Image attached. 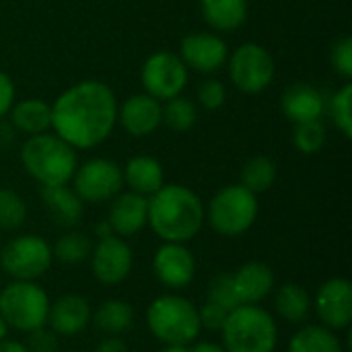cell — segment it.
<instances>
[{
    "label": "cell",
    "instance_id": "cell-1",
    "mask_svg": "<svg viewBox=\"0 0 352 352\" xmlns=\"http://www.w3.org/2000/svg\"><path fill=\"white\" fill-rule=\"evenodd\" d=\"M118 124L116 93L101 80H80L52 105V130L74 151L105 142Z\"/></svg>",
    "mask_w": 352,
    "mask_h": 352
},
{
    "label": "cell",
    "instance_id": "cell-2",
    "mask_svg": "<svg viewBox=\"0 0 352 352\" xmlns=\"http://www.w3.org/2000/svg\"><path fill=\"white\" fill-rule=\"evenodd\" d=\"M148 225L165 243H186L204 225L200 196L179 184H169L148 196Z\"/></svg>",
    "mask_w": 352,
    "mask_h": 352
},
{
    "label": "cell",
    "instance_id": "cell-3",
    "mask_svg": "<svg viewBox=\"0 0 352 352\" xmlns=\"http://www.w3.org/2000/svg\"><path fill=\"white\" fill-rule=\"evenodd\" d=\"M21 161L25 171L41 186H68L78 167L76 151L50 132L29 136L21 148Z\"/></svg>",
    "mask_w": 352,
    "mask_h": 352
},
{
    "label": "cell",
    "instance_id": "cell-4",
    "mask_svg": "<svg viewBox=\"0 0 352 352\" xmlns=\"http://www.w3.org/2000/svg\"><path fill=\"white\" fill-rule=\"evenodd\" d=\"M151 334L165 346H188L200 336L198 307L179 295H161L146 309Z\"/></svg>",
    "mask_w": 352,
    "mask_h": 352
},
{
    "label": "cell",
    "instance_id": "cell-5",
    "mask_svg": "<svg viewBox=\"0 0 352 352\" xmlns=\"http://www.w3.org/2000/svg\"><path fill=\"white\" fill-rule=\"evenodd\" d=\"M221 332L227 352H274L278 342L276 322L260 305H239L229 311Z\"/></svg>",
    "mask_w": 352,
    "mask_h": 352
},
{
    "label": "cell",
    "instance_id": "cell-6",
    "mask_svg": "<svg viewBox=\"0 0 352 352\" xmlns=\"http://www.w3.org/2000/svg\"><path fill=\"white\" fill-rule=\"evenodd\" d=\"M50 297L33 280H14L0 291V318L8 328L33 332L47 324Z\"/></svg>",
    "mask_w": 352,
    "mask_h": 352
},
{
    "label": "cell",
    "instance_id": "cell-7",
    "mask_svg": "<svg viewBox=\"0 0 352 352\" xmlns=\"http://www.w3.org/2000/svg\"><path fill=\"white\" fill-rule=\"evenodd\" d=\"M258 196L241 184L225 186L219 190L206 210L210 227L225 237H237L252 229L258 219Z\"/></svg>",
    "mask_w": 352,
    "mask_h": 352
},
{
    "label": "cell",
    "instance_id": "cell-8",
    "mask_svg": "<svg viewBox=\"0 0 352 352\" xmlns=\"http://www.w3.org/2000/svg\"><path fill=\"white\" fill-rule=\"evenodd\" d=\"M231 82L245 95H258L266 91L276 74V64L272 54L254 41L241 43L229 58Z\"/></svg>",
    "mask_w": 352,
    "mask_h": 352
},
{
    "label": "cell",
    "instance_id": "cell-9",
    "mask_svg": "<svg viewBox=\"0 0 352 352\" xmlns=\"http://www.w3.org/2000/svg\"><path fill=\"white\" fill-rule=\"evenodd\" d=\"M52 248L39 235L10 239L0 252V268L14 280H35L52 266Z\"/></svg>",
    "mask_w": 352,
    "mask_h": 352
},
{
    "label": "cell",
    "instance_id": "cell-10",
    "mask_svg": "<svg viewBox=\"0 0 352 352\" xmlns=\"http://www.w3.org/2000/svg\"><path fill=\"white\" fill-rule=\"evenodd\" d=\"M74 192L82 202L99 204L105 200H111L122 192L124 175L122 167L105 157H95L76 167L74 175Z\"/></svg>",
    "mask_w": 352,
    "mask_h": 352
},
{
    "label": "cell",
    "instance_id": "cell-11",
    "mask_svg": "<svg viewBox=\"0 0 352 352\" xmlns=\"http://www.w3.org/2000/svg\"><path fill=\"white\" fill-rule=\"evenodd\" d=\"M140 80L146 95L155 97L157 101H169L182 95V91L186 89L188 66L177 54L155 52L144 60Z\"/></svg>",
    "mask_w": 352,
    "mask_h": 352
},
{
    "label": "cell",
    "instance_id": "cell-12",
    "mask_svg": "<svg viewBox=\"0 0 352 352\" xmlns=\"http://www.w3.org/2000/svg\"><path fill=\"white\" fill-rule=\"evenodd\" d=\"M91 268H93L95 278L101 285L113 287V285L124 283L132 270L130 245L118 235L99 239L91 252Z\"/></svg>",
    "mask_w": 352,
    "mask_h": 352
},
{
    "label": "cell",
    "instance_id": "cell-13",
    "mask_svg": "<svg viewBox=\"0 0 352 352\" xmlns=\"http://www.w3.org/2000/svg\"><path fill=\"white\" fill-rule=\"evenodd\" d=\"M316 307V314L332 332L349 330L352 322V285L346 278H330L326 280L316 295V301L311 303Z\"/></svg>",
    "mask_w": 352,
    "mask_h": 352
},
{
    "label": "cell",
    "instance_id": "cell-14",
    "mask_svg": "<svg viewBox=\"0 0 352 352\" xmlns=\"http://www.w3.org/2000/svg\"><path fill=\"white\" fill-rule=\"evenodd\" d=\"M182 62L202 74H212L221 70L229 58L227 41L214 33H190L179 43Z\"/></svg>",
    "mask_w": 352,
    "mask_h": 352
},
{
    "label": "cell",
    "instance_id": "cell-15",
    "mask_svg": "<svg viewBox=\"0 0 352 352\" xmlns=\"http://www.w3.org/2000/svg\"><path fill=\"white\" fill-rule=\"evenodd\" d=\"M155 276L169 289H184L194 280L196 260L184 243H163L153 258Z\"/></svg>",
    "mask_w": 352,
    "mask_h": 352
},
{
    "label": "cell",
    "instance_id": "cell-16",
    "mask_svg": "<svg viewBox=\"0 0 352 352\" xmlns=\"http://www.w3.org/2000/svg\"><path fill=\"white\" fill-rule=\"evenodd\" d=\"M118 122L130 136H151L163 124V105L146 93L130 95L118 105Z\"/></svg>",
    "mask_w": 352,
    "mask_h": 352
},
{
    "label": "cell",
    "instance_id": "cell-17",
    "mask_svg": "<svg viewBox=\"0 0 352 352\" xmlns=\"http://www.w3.org/2000/svg\"><path fill=\"white\" fill-rule=\"evenodd\" d=\"M107 223L118 237H130L148 225V198L134 192H120L111 198Z\"/></svg>",
    "mask_w": 352,
    "mask_h": 352
},
{
    "label": "cell",
    "instance_id": "cell-18",
    "mask_svg": "<svg viewBox=\"0 0 352 352\" xmlns=\"http://www.w3.org/2000/svg\"><path fill=\"white\" fill-rule=\"evenodd\" d=\"M231 287L239 305H258L270 295L274 272L264 262H248L231 274Z\"/></svg>",
    "mask_w": 352,
    "mask_h": 352
},
{
    "label": "cell",
    "instance_id": "cell-19",
    "mask_svg": "<svg viewBox=\"0 0 352 352\" xmlns=\"http://www.w3.org/2000/svg\"><path fill=\"white\" fill-rule=\"evenodd\" d=\"M91 322V305L80 295H64L56 303H50L47 326L58 336L80 334Z\"/></svg>",
    "mask_w": 352,
    "mask_h": 352
},
{
    "label": "cell",
    "instance_id": "cell-20",
    "mask_svg": "<svg viewBox=\"0 0 352 352\" xmlns=\"http://www.w3.org/2000/svg\"><path fill=\"white\" fill-rule=\"evenodd\" d=\"M280 107H283V113L293 124H301V122L320 120L326 109V101H324V95L320 93V89H316L314 85L293 82L283 93Z\"/></svg>",
    "mask_w": 352,
    "mask_h": 352
},
{
    "label": "cell",
    "instance_id": "cell-21",
    "mask_svg": "<svg viewBox=\"0 0 352 352\" xmlns=\"http://www.w3.org/2000/svg\"><path fill=\"white\" fill-rule=\"evenodd\" d=\"M41 200L52 217V221L60 227L72 229L82 219V200L68 186H41Z\"/></svg>",
    "mask_w": 352,
    "mask_h": 352
},
{
    "label": "cell",
    "instance_id": "cell-22",
    "mask_svg": "<svg viewBox=\"0 0 352 352\" xmlns=\"http://www.w3.org/2000/svg\"><path fill=\"white\" fill-rule=\"evenodd\" d=\"M124 184H128L130 192L140 194V196H153L157 190H161L165 184V171L161 167V163L155 157L148 155H136L132 157L124 171Z\"/></svg>",
    "mask_w": 352,
    "mask_h": 352
},
{
    "label": "cell",
    "instance_id": "cell-23",
    "mask_svg": "<svg viewBox=\"0 0 352 352\" xmlns=\"http://www.w3.org/2000/svg\"><path fill=\"white\" fill-rule=\"evenodd\" d=\"M8 113L12 126L27 136H37L52 130V105L41 99H23L14 103Z\"/></svg>",
    "mask_w": 352,
    "mask_h": 352
},
{
    "label": "cell",
    "instance_id": "cell-24",
    "mask_svg": "<svg viewBox=\"0 0 352 352\" xmlns=\"http://www.w3.org/2000/svg\"><path fill=\"white\" fill-rule=\"evenodd\" d=\"M200 10L214 31H235L248 21V0H200Z\"/></svg>",
    "mask_w": 352,
    "mask_h": 352
},
{
    "label": "cell",
    "instance_id": "cell-25",
    "mask_svg": "<svg viewBox=\"0 0 352 352\" xmlns=\"http://www.w3.org/2000/svg\"><path fill=\"white\" fill-rule=\"evenodd\" d=\"M91 322L95 328L107 336H120L128 332L134 324V309L130 303L122 299H107L103 301L95 314H91Z\"/></svg>",
    "mask_w": 352,
    "mask_h": 352
},
{
    "label": "cell",
    "instance_id": "cell-26",
    "mask_svg": "<svg viewBox=\"0 0 352 352\" xmlns=\"http://www.w3.org/2000/svg\"><path fill=\"white\" fill-rule=\"evenodd\" d=\"M274 307L283 320L289 324H303L311 311V299L307 291L297 283H287L276 291Z\"/></svg>",
    "mask_w": 352,
    "mask_h": 352
},
{
    "label": "cell",
    "instance_id": "cell-27",
    "mask_svg": "<svg viewBox=\"0 0 352 352\" xmlns=\"http://www.w3.org/2000/svg\"><path fill=\"white\" fill-rule=\"evenodd\" d=\"M287 352H344L340 338L326 326H305L289 342Z\"/></svg>",
    "mask_w": 352,
    "mask_h": 352
},
{
    "label": "cell",
    "instance_id": "cell-28",
    "mask_svg": "<svg viewBox=\"0 0 352 352\" xmlns=\"http://www.w3.org/2000/svg\"><path fill=\"white\" fill-rule=\"evenodd\" d=\"M276 175H278L276 163L266 155H258V157H252L243 165V169H241V186L258 196L262 192H268L274 186Z\"/></svg>",
    "mask_w": 352,
    "mask_h": 352
},
{
    "label": "cell",
    "instance_id": "cell-29",
    "mask_svg": "<svg viewBox=\"0 0 352 352\" xmlns=\"http://www.w3.org/2000/svg\"><path fill=\"white\" fill-rule=\"evenodd\" d=\"M198 122V107L188 97H173L163 105V124L177 134L190 132Z\"/></svg>",
    "mask_w": 352,
    "mask_h": 352
},
{
    "label": "cell",
    "instance_id": "cell-30",
    "mask_svg": "<svg viewBox=\"0 0 352 352\" xmlns=\"http://www.w3.org/2000/svg\"><path fill=\"white\" fill-rule=\"evenodd\" d=\"M91 252H93V241L78 231L64 233L52 248V256L64 264H80L89 260Z\"/></svg>",
    "mask_w": 352,
    "mask_h": 352
},
{
    "label": "cell",
    "instance_id": "cell-31",
    "mask_svg": "<svg viewBox=\"0 0 352 352\" xmlns=\"http://www.w3.org/2000/svg\"><path fill=\"white\" fill-rule=\"evenodd\" d=\"M27 219V204L14 190H0V231H16Z\"/></svg>",
    "mask_w": 352,
    "mask_h": 352
},
{
    "label": "cell",
    "instance_id": "cell-32",
    "mask_svg": "<svg viewBox=\"0 0 352 352\" xmlns=\"http://www.w3.org/2000/svg\"><path fill=\"white\" fill-rule=\"evenodd\" d=\"M293 144L303 155H316V153H320L324 148V144H326V126L322 124V120L295 124Z\"/></svg>",
    "mask_w": 352,
    "mask_h": 352
},
{
    "label": "cell",
    "instance_id": "cell-33",
    "mask_svg": "<svg viewBox=\"0 0 352 352\" xmlns=\"http://www.w3.org/2000/svg\"><path fill=\"white\" fill-rule=\"evenodd\" d=\"M352 85L346 82L330 101V116L344 138H352Z\"/></svg>",
    "mask_w": 352,
    "mask_h": 352
},
{
    "label": "cell",
    "instance_id": "cell-34",
    "mask_svg": "<svg viewBox=\"0 0 352 352\" xmlns=\"http://www.w3.org/2000/svg\"><path fill=\"white\" fill-rule=\"evenodd\" d=\"M208 301L223 307L225 311H233L235 307H239V301H237V297L233 293V287H231V274H217L210 280Z\"/></svg>",
    "mask_w": 352,
    "mask_h": 352
},
{
    "label": "cell",
    "instance_id": "cell-35",
    "mask_svg": "<svg viewBox=\"0 0 352 352\" xmlns=\"http://www.w3.org/2000/svg\"><path fill=\"white\" fill-rule=\"evenodd\" d=\"M225 99H227V89L217 78H208L198 87V103L208 111H214V109L223 107Z\"/></svg>",
    "mask_w": 352,
    "mask_h": 352
},
{
    "label": "cell",
    "instance_id": "cell-36",
    "mask_svg": "<svg viewBox=\"0 0 352 352\" xmlns=\"http://www.w3.org/2000/svg\"><path fill=\"white\" fill-rule=\"evenodd\" d=\"M330 62L332 68L342 76V78H351L352 76V39L351 37H342L334 43L332 54H330Z\"/></svg>",
    "mask_w": 352,
    "mask_h": 352
},
{
    "label": "cell",
    "instance_id": "cell-37",
    "mask_svg": "<svg viewBox=\"0 0 352 352\" xmlns=\"http://www.w3.org/2000/svg\"><path fill=\"white\" fill-rule=\"evenodd\" d=\"M27 351L29 352H58L60 351V342H58V334L52 332L50 328H37L33 332H29L27 338Z\"/></svg>",
    "mask_w": 352,
    "mask_h": 352
},
{
    "label": "cell",
    "instance_id": "cell-38",
    "mask_svg": "<svg viewBox=\"0 0 352 352\" xmlns=\"http://www.w3.org/2000/svg\"><path fill=\"white\" fill-rule=\"evenodd\" d=\"M229 311H225L223 307L206 301L200 309H198V318H200V326L210 330V332H221V328L225 326Z\"/></svg>",
    "mask_w": 352,
    "mask_h": 352
},
{
    "label": "cell",
    "instance_id": "cell-39",
    "mask_svg": "<svg viewBox=\"0 0 352 352\" xmlns=\"http://www.w3.org/2000/svg\"><path fill=\"white\" fill-rule=\"evenodd\" d=\"M14 105V82L12 78L0 70V120L10 111Z\"/></svg>",
    "mask_w": 352,
    "mask_h": 352
},
{
    "label": "cell",
    "instance_id": "cell-40",
    "mask_svg": "<svg viewBox=\"0 0 352 352\" xmlns=\"http://www.w3.org/2000/svg\"><path fill=\"white\" fill-rule=\"evenodd\" d=\"M93 352H128V346L122 338L109 336V338H103Z\"/></svg>",
    "mask_w": 352,
    "mask_h": 352
},
{
    "label": "cell",
    "instance_id": "cell-41",
    "mask_svg": "<svg viewBox=\"0 0 352 352\" xmlns=\"http://www.w3.org/2000/svg\"><path fill=\"white\" fill-rule=\"evenodd\" d=\"M0 352H29L27 346L23 342H16V340H0Z\"/></svg>",
    "mask_w": 352,
    "mask_h": 352
},
{
    "label": "cell",
    "instance_id": "cell-42",
    "mask_svg": "<svg viewBox=\"0 0 352 352\" xmlns=\"http://www.w3.org/2000/svg\"><path fill=\"white\" fill-rule=\"evenodd\" d=\"M190 352H227L221 344L214 342H198L194 349H190Z\"/></svg>",
    "mask_w": 352,
    "mask_h": 352
},
{
    "label": "cell",
    "instance_id": "cell-43",
    "mask_svg": "<svg viewBox=\"0 0 352 352\" xmlns=\"http://www.w3.org/2000/svg\"><path fill=\"white\" fill-rule=\"evenodd\" d=\"M95 233H97V237H99V239L113 235V231H111V227H109V223H107V221L99 223V225H97V229H95Z\"/></svg>",
    "mask_w": 352,
    "mask_h": 352
},
{
    "label": "cell",
    "instance_id": "cell-44",
    "mask_svg": "<svg viewBox=\"0 0 352 352\" xmlns=\"http://www.w3.org/2000/svg\"><path fill=\"white\" fill-rule=\"evenodd\" d=\"M161 352H190L188 346H165Z\"/></svg>",
    "mask_w": 352,
    "mask_h": 352
},
{
    "label": "cell",
    "instance_id": "cell-45",
    "mask_svg": "<svg viewBox=\"0 0 352 352\" xmlns=\"http://www.w3.org/2000/svg\"><path fill=\"white\" fill-rule=\"evenodd\" d=\"M6 332H8V326H6V322L0 318V340H4V338H6Z\"/></svg>",
    "mask_w": 352,
    "mask_h": 352
}]
</instances>
